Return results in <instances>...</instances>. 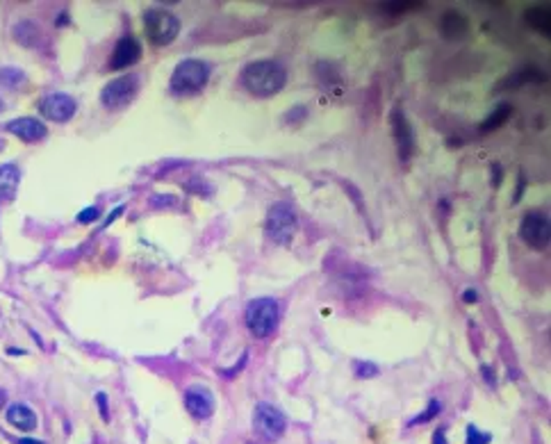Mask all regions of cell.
Returning <instances> with one entry per match:
<instances>
[{
    "label": "cell",
    "instance_id": "6da1fadb",
    "mask_svg": "<svg viewBox=\"0 0 551 444\" xmlns=\"http://www.w3.org/2000/svg\"><path fill=\"white\" fill-rule=\"evenodd\" d=\"M288 80V71L283 64L274 60H257L250 62L248 67L242 71V84L257 98H269L278 94L285 87Z\"/></svg>",
    "mask_w": 551,
    "mask_h": 444
},
{
    "label": "cell",
    "instance_id": "7a4b0ae2",
    "mask_svg": "<svg viewBox=\"0 0 551 444\" xmlns=\"http://www.w3.org/2000/svg\"><path fill=\"white\" fill-rule=\"evenodd\" d=\"M244 319H246V328L250 331V335H253V338H260V340L262 338H269V335L276 331L278 319H281V312H278V303H276L274 299H269V296L253 299L246 305Z\"/></svg>",
    "mask_w": 551,
    "mask_h": 444
},
{
    "label": "cell",
    "instance_id": "3957f363",
    "mask_svg": "<svg viewBox=\"0 0 551 444\" xmlns=\"http://www.w3.org/2000/svg\"><path fill=\"white\" fill-rule=\"evenodd\" d=\"M210 80V67L203 60H183L171 75V91L180 96L198 94Z\"/></svg>",
    "mask_w": 551,
    "mask_h": 444
},
{
    "label": "cell",
    "instance_id": "277c9868",
    "mask_svg": "<svg viewBox=\"0 0 551 444\" xmlns=\"http://www.w3.org/2000/svg\"><path fill=\"white\" fill-rule=\"evenodd\" d=\"M144 30L153 46H169L180 32V21L167 10H148L144 12Z\"/></svg>",
    "mask_w": 551,
    "mask_h": 444
},
{
    "label": "cell",
    "instance_id": "5b68a950",
    "mask_svg": "<svg viewBox=\"0 0 551 444\" xmlns=\"http://www.w3.org/2000/svg\"><path fill=\"white\" fill-rule=\"evenodd\" d=\"M298 219L290 203H274L267 212V235L276 244H290L296 235Z\"/></svg>",
    "mask_w": 551,
    "mask_h": 444
},
{
    "label": "cell",
    "instance_id": "8992f818",
    "mask_svg": "<svg viewBox=\"0 0 551 444\" xmlns=\"http://www.w3.org/2000/svg\"><path fill=\"white\" fill-rule=\"evenodd\" d=\"M137 89H139V78L134 73H126L105 84L103 91H100V100L110 110H121V107H126L137 96Z\"/></svg>",
    "mask_w": 551,
    "mask_h": 444
},
{
    "label": "cell",
    "instance_id": "52a82bcc",
    "mask_svg": "<svg viewBox=\"0 0 551 444\" xmlns=\"http://www.w3.org/2000/svg\"><path fill=\"white\" fill-rule=\"evenodd\" d=\"M253 426H255V431L260 438L274 442L285 433V428H288V419H285V414L271 404H257L255 414H253Z\"/></svg>",
    "mask_w": 551,
    "mask_h": 444
},
{
    "label": "cell",
    "instance_id": "ba28073f",
    "mask_svg": "<svg viewBox=\"0 0 551 444\" xmlns=\"http://www.w3.org/2000/svg\"><path fill=\"white\" fill-rule=\"evenodd\" d=\"M519 237L526 242L528 246L533 248H547L549 239H551V226H549V217L545 212H528L519 224Z\"/></svg>",
    "mask_w": 551,
    "mask_h": 444
},
{
    "label": "cell",
    "instance_id": "9c48e42d",
    "mask_svg": "<svg viewBox=\"0 0 551 444\" xmlns=\"http://www.w3.org/2000/svg\"><path fill=\"white\" fill-rule=\"evenodd\" d=\"M75 110H78L75 100L69 94H48L46 98H41V103H39V112L44 114L48 121H53V124L69 121L75 114Z\"/></svg>",
    "mask_w": 551,
    "mask_h": 444
},
{
    "label": "cell",
    "instance_id": "30bf717a",
    "mask_svg": "<svg viewBox=\"0 0 551 444\" xmlns=\"http://www.w3.org/2000/svg\"><path fill=\"white\" fill-rule=\"evenodd\" d=\"M185 408L194 419H207L214 412V395L205 385H189L185 390Z\"/></svg>",
    "mask_w": 551,
    "mask_h": 444
},
{
    "label": "cell",
    "instance_id": "8fae6325",
    "mask_svg": "<svg viewBox=\"0 0 551 444\" xmlns=\"http://www.w3.org/2000/svg\"><path fill=\"white\" fill-rule=\"evenodd\" d=\"M392 130H395V141H397L401 162H408L414 153V135L401 107L392 110Z\"/></svg>",
    "mask_w": 551,
    "mask_h": 444
},
{
    "label": "cell",
    "instance_id": "7c38bea8",
    "mask_svg": "<svg viewBox=\"0 0 551 444\" xmlns=\"http://www.w3.org/2000/svg\"><path fill=\"white\" fill-rule=\"evenodd\" d=\"M141 57V46L134 37H124L117 41V46L112 50V60H110V69L119 71V69H130L132 64H137Z\"/></svg>",
    "mask_w": 551,
    "mask_h": 444
},
{
    "label": "cell",
    "instance_id": "4fadbf2b",
    "mask_svg": "<svg viewBox=\"0 0 551 444\" xmlns=\"http://www.w3.org/2000/svg\"><path fill=\"white\" fill-rule=\"evenodd\" d=\"M7 130H10L12 135H16L19 139H23L27 141V144H34V141H41V139H46V126L41 124L39 119H32V117H21V119H14L10 121V124L5 126Z\"/></svg>",
    "mask_w": 551,
    "mask_h": 444
},
{
    "label": "cell",
    "instance_id": "5bb4252c",
    "mask_svg": "<svg viewBox=\"0 0 551 444\" xmlns=\"http://www.w3.org/2000/svg\"><path fill=\"white\" fill-rule=\"evenodd\" d=\"M440 34L445 39H451V41H460L467 37V32H469V23H467V19L462 16L460 12H456V10H451V12H445L442 14V19H440Z\"/></svg>",
    "mask_w": 551,
    "mask_h": 444
},
{
    "label": "cell",
    "instance_id": "9a60e30c",
    "mask_svg": "<svg viewBox=\"0 0 551 444\" xmlns=\"http://www.w3.org/2000/svg\"><path fill=\"white\" fill-rule=\"evenodd\" d=\"M7 421L14 426V428H19V431H34V426H37V414H34L30 408H27L25 404H12L10 408H7Z\"/></svg>",
    "mask_w": 551,
    "mask_h": 444
},
{
    "label": "cell",
    "instance_id": "2e32d148",
    "mask_svg": "<svg viewBox=\"0 0 551 444\" xmlns=\"http://www.w3.org/2000/svg\"><path fill=\"white\" fill-rule=\"evenodd\" d=\"M19 178H21V171L16 164H12V162L0 164V198L12 200L16 196Z\"/></svg>",
    "mask_w": 551,
    "mask_h": 444
},
{
    "label": "cell",
    "instance_id": "e0dca14e",
    "mask_svg": "<svg viewBox=\"0 0 551 444\" xmlns=\"http://www.w3.org/2000/svg\"><path fill=\"white\" fill-rule=\"evenodd\" d=\"M524 19H526V23L531 25V27H535L538 32L549 34V30H551V16H549L547 7H531V10H526Z\"/></svg>",
    "mask_w": 551,
    "mask_h": 444
},
{
    "label": "cell",
    "instance_id": "ac0fdd59",
    "mask_svg": "<svg viewBox=\"0 0 551 444\" xmlns=\"http://www.w3.org/2000/svg\"><path fill=\"white\" fill-rule=\"evenodd\" d=\"M511 114H513V107H511V105H508V103H501V105L497 107V110H495V112H492V114H490V117L483 121L481 130H483V132L497 130V128H499L501 124H506V121H508V117H511Z\"/></svg>",
    "mask_w": 551,
    "mask_h": 444
},
{
    "label": "cell",
    "instance_id": "d6986e66",
    "mask_svg": "<svg viewBox=\"0 0 551 444\" xmlns=\"http://www.w3.org/2000/svg\"><path fill=\"white\" fill-rule=\"evenodd\" d=\"M542 80H547V75L531 67V69H521L519 73H515L513 78H508V80L501 82V84H508V87H519V84H524V82H542Z\"/></svg>",
    "mask_w": 551,
    "mask_h": 444
},
{
    "label": "cell",
    "instance_id": "ffe728a7",
    "mask_svg": "<svg viewBox=\"0 0 551 444\" xmlns=\"http://www.w3.org/2000/svg\"><path fill=\"white\" fill-rule=\"evenodd\" d=\"M37 25L30 23V21H23V23H19L14 27V37H16L23 46H34V41H37Z\"/></svg>",
    "mask_w": 551,
    "mask_h": 444
},
{
    "label": "cell",
    "instance_id": "44dd1931",
    "mask_svg": "<svg viewBox=\"0 0 551 444\" xmlns=\"http://www.w3.org/2000/svg\"><path fill=\"white\" fill-rule=\"evenodd\" d=\"M25 82V73L21 69H14V67H5L3 71H0V84L7 89H14V87H19V84H23Z\"/></svg>",
    "mask_w": 551,
    "mask_h": 444
},
{
    "label": "cell",
    "instance_id": "7402d4cb",
    "mask_svg": "<svg viewBox=\"0 0 551 444\" xmlns=\"http://www.w3.org/2000/svg\"><path fill=\"white\" fill-rule=\"evenodd\" d=\"M440 408H442V404L440 401H431V404H428V408L424 412L419 414V417H414L412 421H410V426H414V424H424V421H428V419H433V414H438L440 412Z\"/></svg>",
    "mask_w": 551,
    "mask_h": 444
},
{
    "label": "cell",
    "instance_id": "603a6c76",
    "mask_svg": "<svg viewBox=\"0 0 551 444\" xmlns=\"http://www.w3.org/2000/svg\"><path fill=\"white\" fill-rule=\"evenodd\" d=\"M492 440L490 433L478 431L476 426H467V444H488Z\"/></svg>",
    "mask_w": 551,
    "mask_h": 444
},
{
    "label": "cell",
    "instance_id": "cb8c5ba5",
    "mask_svg": "<svg viewBox=\"0 0 551 444\" xmlns=\"http://www.w3.org/2000/svg\"><path fill=\"white\" fill-rule=\"evenodd\" d=\"M378 374V367L374 362H357L355 364V376L357 378H374Z\"/></svg>",
    "mask_w": 551,
    "mask_h": 444
},
{
    "label": "cell",
    "instance_id": "d4e9b609",
    "mask_svg": "<svg viewBox=\"0 0 551 444\" xmlns=\"http://www.w3.org/2000/svg\"><path fill=\"white\" fill-rule=\"evenodd\" d=\"M305 117H307V110H305V107H303V105H296L294 110L285 114V121H290V124H301V121H303Z\"/></svg>",
    "mask_w": 551,
    "mask_h": 444
},
{
    "label": "cell",
    "instance_id": "484cf974",
    "mask_svg": "<svg viewBox=\"0 0 551 444\" xmlns=\"http://www.w3.org/2000/svg\"><path fill=\"white\" fill-rule=\"evenodd\" d=\"M100 217V210L98 207H87V210H82L80 212V217H78V221L80 224H91V221H96Z\"/></svg>",
    "mask_w": 551,
    "mask_h": 444
},
{
    "label": "cell",
    "instance_id": "4316f807",
    "mask_svg": "<svg viewBox=\"0 0 551 444\" xmlns=\"http://www.w3.org/2000/svg\"><path fill=\"white\" fill-rule=\"evenodd\" d=\"M412 3H388V5H383V10H388L392 14H401V12H406V10H412Z\"/></svg>",
    "mask_w": 551,
    "mask_h": 444
},
{
    "label": "cell",
    "instance_id": "83f0119b",
    "mask_svg": "<svg viewBox=\"0 0 551 444\" xmlns=\"http://www.w3.org/2000/svg\"><path fill=\"white\" fill-rule=\"evenodd\" d=\"M96 401H98V406H100V417L107 419V417H110V412H107V401H105V395H103V392H98V395H96Z\"/></svg>",
    "mask_w": 551,
    "mask_h": 444
},
{
    "label": "cell",
    "instance_id": "f1b7e54d",
    "mask_svg": "<svg viewBox=\"0 0 551 444\" xmlns=\"http://www.w3.org/2000/svg\"><path fill=\"white\" fill-rule=\"evenodd\" d=\"M433 444H447V438H445V428H438L433 435Z\"/></svg>",
    "mask_w": 551,
    "mask_h": 444
},
{
    "label": "cell",
    "instance_id": "f546056e",
    "mask_svg": "<svg viewBox=\"0 0 551 444\" xmlns=\"http://www.w3.org/2000/svg\"><path fill=\"white\" fill-rule=\"evenodd\" d=\"M462 299H465V303H474V301H476L478 296H476V292L467 290V292H465V294H462Z\"/></svg>",
    "mask_w": 551,
    "mask_h": 444
},
{
    "label": "cell",
    "instance_id": "4dcf8cb0",
    "mask_svg": "<svg viewBox=\"0 0 551 444\" xmlns=\"http://www.w3.org/2000/svg\"><path fill=\"white\" fill-rule=\"evenodd\" d=\"M16 444H44V442H39V440H32V438H23V440H19Z\"/></svg>",
    "mask_w": 551,
    "mask_h": 444
},
{
    "label": "cell",
    "instance_id": "1f68e13d",
    "mask_svg": "<svg viewBox=\"0 0 551 444\" xmlns=\"http://www.w3.org/2000/svg\"><path fill=\"white\" fill-rule=\"evenodd\" d=\"M5 401H7V395H5V390H3V388H0V408H3V406H5Z\"/></svg>",
    "mask_w": 551,
    "mask_h": 444
},
{
    "label": "cell",
    "instance_id": "d6a6232c",
    "mask_svg": "<svg viewBox=\"0 0 551 444\" xmlns=\"http://www.w3.org/2000/svg\"><path fill=\"white\" fill-rule=\"evenodd\" d=\"M3 110H5V105H3V98H0V112H3Z\"/></svg>",
    "mask_w": 551,
    "mask_h": 444
}]
</instances>
